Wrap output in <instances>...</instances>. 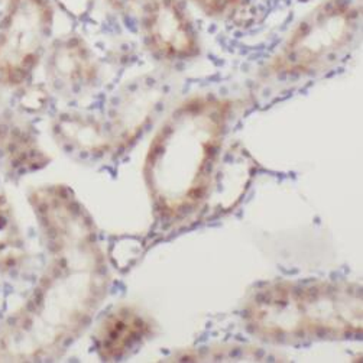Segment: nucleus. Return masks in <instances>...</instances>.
Returning a JSON list of instances; mask_svg holds the SVG:
<instances>
[{
    "mask_svg": "<svg viewBox=\"0 0 363 363\" xmlns=\"http://www.w3.org/2000/svg\"><path fill=\"white\" fill-rule=\"evenodd\" d=\"M52 22L50 0H8L0 18V87H18L30 77Z\"/></svg>",
    "mask_w": 363,
    "mask_h": 363,
    "instance_id": "39448f33",
    "label": "nucleus"
},
{
    "mask_svg": "<svg viewBox=\"0 0 363 363\" xmlns=\"http://www.w3.org/2000/svg\"><path fill=\"white\" fill-rule=\"evenodd\" d=\"M47 79L62 94H80L99 77V64L90 47L79 36L58 40L47 57Z\"/></svg>",
    "mask_w": 363,
    "mask_h": 363,
    "instance_id": "0eeeda50",
    "label": "nucleus"
},
{
    "mask_svg": "<svg viewBox=\"0 0 363 363\" xmlns=\"http://www.w3.org/2000/svg\"><path fill=\"white\" fill-rule=\"evenodd\" d=\"M247 329L271 343L362 336V286L345 281L275 282L247 300Z\"/></svg>",
    "mask_w": 363,
    "mask_h": 363,
    "instance_id": "7ed1b4c3",
    "label": "nucleus"
},
{
    "mask_svg": "<svg viewBox=\"0 0 363 363\" xmlns=\"http://www.w3.org/2000/svg\"><path fill=\"white\" fill-rule=\"evenodd\" d=\"M15 217L12 207L6 197L0 194V230H6L11 228H15Z\"/></svg>",
    "mask_w": 363,
    "mask_h": 363,
    "instance_id": "ddd939ff",
    "label": "nucleus"
},
{
    "mask_svg": "<svg viewBox=\"0 0 363 363\" xmlns=\"http://www.w3.org/2000/svg\"><path fill=\"white\" fill-rule=\"evenodd\" d=\"M191 2L206 15L222 18L230 13L239 5L240 0H191Z\"/></svg>",
    "mask_w": 363,
    "mask_h": 363,
    "instance_id": "f8f14e48",
    "label": "nucleus"
},
{
    "mask_svg": "<svg viewBox=\"0 0 363 363\" xmlns=\"http://www.w3.org/2000/svg\"><path fill=\"white\" fill-rule=\"evenodd\" d=\"M140 28L148 47L162 58L186 60L199 52L193 22L179 0H150L143 6Z\"/></svg>",
    "mask_w": 363,
    "mask_h": 363,
    "instance_id": "423d86ee",
    "label": "nucleus"
},
{
    "mask_svg": "<svg viewBox=\"0 0 363 363\" xmlns=\"http://www.w3.org/2000/svg\"><path fill=\"white\" fill-rule=\"evenodd\" d=\"M107 4L116 11H125L135 4V0H107Z\"/></svg>",
    "mask_w": 363,
    "mask_h": 363,
    "instance_id": "4468645a",
    "label": "nucleus"
},
{
    "mask_svg": "<svg viewBox=\"0 0 363 363\" xmlns=\"http://www.w3.org/2000/svg\"><path fill=\"white\" fill-rule=\"evenodd\" d=\"M230 111L226 100L194 97L179 104L154 136L143 175L162 216H184L207 194Z\"/></svg>",
    "mask_w": 363,
    "mask_h": 363,
    "instance_id": "f03ea898",
    "label": "nucleus"
},
{
    "mask_svg": "<svg viewBox=\"0 0 363 363\" xmlns=\"http://www.w3.org/2000/svg\"><path fill=\"white\" fill-rule=\"evenodd\" d=\"M52 130L57 140L65 148L82 154H104L113 148L104 123L93 116L61 115L55 119Z\"/></svg>",
    "mask_w": 363,
    "mask_h": 363,
    "instance_id": "9b49d317",
    "label": "nucleus"
},
{
    "mask_svg": "<svg viewBox=\"0 0 363 363\" xmlns=\"http://www.w3.org/2000/svg\"><path fill=\"white\" fill-rule=\"evenodd\" d=\"M360 19L362 0H324L289 33L265 72L297 77L324 69L353 43Z\"/></svg>",
    "mask_w": 363,
    "mask_h": 363,
    "instance_id": "20e7f679",
    "label": "nucleus"
},
{
    "mask_svg": "<svg viewBox=\"0 0 363 363\" xmlns=\"http://www.w3.org/2000/svg\"><path fill=\"white\" fill-rule=\"evenodd\" d=\"M29 201L51 261L32 296L0 328L4 362L50 357L82 332L106 294L104 259L77 200L62 187H48Z\"/></svg>",
    "mask_w": 363,
    "mask_h": 363,
    "instance_id": "f257e3e1",
    "label": "nucleus"
},
{
    "mask_svg": "<svg viewBox=\"0 0 363 363\" xmlns=\"http://www.w3.org/2000/svg\"><path fill=\"white\" fill-rule=\"evenodd\" d=\"M0 161L13 172L38 169L48 162L26 123L0 108Z\"/></svg>",
    "mask_w": 363,
    "mask_h": 363,
    "instance_id": "9d476101",
    "label": "nucleus"
},
{
    "mask_svg": "<svg viewBox=\"0 0 363 363\" xmlns=\"http://www.w3.org/2000/svg\"><path fill=\"white\" fill-rule=\"evenodd\" d=\"M151 321L133 307H121L104 317L96 333V349L106 362L119 360L142 345L151 333Z\"/></svg>",
    "mask_w": 363,
    "mask_h": 363,
    "instance_id": "1a4fd4ad",
    "label": "nucleus"
},
{
    "mask_svg": "<svg viewBox=\"0 0 363 363\" xmlns=\"http://www.w3.org/2000/svg\"><path fill=\"white\" fill-rule=\"evenodd\" d=\"M161 97L162 91L154 79H142L116 99L107 122H103L113 148L132 142L143 130Z\"/></svg>",
    "mask_w": 363,
    "mask_h": 363,
    "instance_id": "6e6552de",
    "label": "nucleus"
}]
</instances>
